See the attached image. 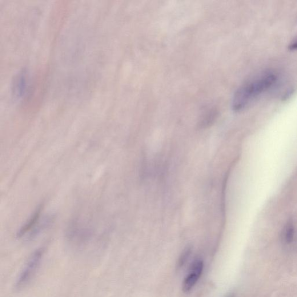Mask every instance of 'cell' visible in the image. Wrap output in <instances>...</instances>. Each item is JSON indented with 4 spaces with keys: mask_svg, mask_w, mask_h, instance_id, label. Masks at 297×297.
<instances>
[{
    "mask_svg": "<svg viewBox=\"0 0 297 297\" xmlns=\"http://www.w3.org/2000/svg\"><path fill=\"white\" fill-rule=\"evenodd\" d=\"M200 277L198 275L189 274L184 279L182 284V290L184 292L190 291L194 287Z\"/></svg>",
    "mask_w": 297,
    "mask_h": 297,
    "instance_id": "6",
    "label": "cell"
},
{
    "mask_svg": "<svg viewBox=\"0 0 297 297\" xmlns=\"http://www.w3.org/2000/svg\"><path fill=\"white\" fill-rule=\"evenodd\" d=\"M277 79L278 76L274 72L269 71L243 84L236 90L233 97V109L237 112L244 109L263 92L274 86Z\"/></svg>",
    "mask_w": 297,
    "mask_h": 297,
    "instance_id": "1",
    "label": "cell"
},
{
    "mask_svg": "<svg viewBox=\"0 0 297 297\" xmlns=\"http://www.w3.org/2000/svg\"><path fill=\"white\" fill-rule=\"evenodd\" d=\"M42 207V206L39 207L34 212V213L31 215L29 220H27V221L20 229L17 234L18 238H22L24 236L26 235L28 233H29L30 234L38 227L40 217H41Z\"/></svg>",
    "mask_w": 297,
    "mask_h": 297,
    "instance_id": "4",
    "label": "cell"
},
{
    "mask_svg": "<svg viewBox=\"0 0 297 297\" xmlns=\"http://www.w3.org/2000/svg\"><path fill=\"white\" fill-rule=\"evenodd\" d=\"M203 270V262L200 259H196L192 263L190 268V273L199 276H201Z\"/></svg>",
    "mask_w": 297,
    "mask_h": 297,
    "instance_id": "7",
    "label": "cell"
},
{
    "mask_svg": "<svg viewBox=\"0 0 297 297\" xmlns=\"http://www.w3.org/2000/svg\"><path fill=\"white\" fill-rule=\"evenodd\" d=\"M26 70H23L16 76L13 84V94L16 98L22 99L29 89V77Z\"/></svg>",
    "mask_w": 297,
    "mask_h": 297,
    "instance_id": "3",
    "label": "cell"
},
{
    "mask_svg": "<svg viewBox=\"0 0 297 297\" xmlns=\"http://www.w3.org/2000/svg\"><path fill=\"white\" fill-rule=\"evenodd\" d=\"M192 248L191 247H188L184 250L181 255L180 256L177 264L178 268H180L184 266L187 262V260L191 254Z\"/></svg>",
    "mask_w": 297,
    "mask_h": 297,
    "instance_id": "8",
    "label": "cell"
},
{
    "mask_svg": "<svg viewBox=\"0 0 297 297\" xmlns=\"http://www.w3.org/2000/svg\"><path fill=\"white\" fill-rule=\"evenodd\" d=\"M44 250L39 248L33 252L28 260L25 268L20 274L16 283V287L21 288L25 287L29 283L37 272L40 264H41Z\"/></svg>",
    "mask_w": 297,
    "mask_h": 297,
    "instance_id": "2",
    "label": "cell"
},
{
    "mask_svg": "<svg viewBox=\"0 0 297 297\" xmlns=\"http://www.w3.org/2000/svg\"><path fill=\"white\" fill-rule=\"evenodd\" d=\"M295 227L291 223H289L284 228L282 239L285 244L290 245L294 241L295 236Z\"/></svg>",
    "mask_w": 297,
    "mask_h": 297,
    "instance_id": "5",
    "label": "cell"
},
{
    "mask_svg": "<svg viewBox=\"0 0 297 297\" xmlns=\"http://www.w3.org/2000/svg\"><path fill=\"white\" fill-rule=\"evenodd\" d=\"M290 49L291 50H297V39L295 40V41L292 42L290 44V46H289Z\"/></svg>",
    "mask_w": 297,
    "mask_h": 297,
    "instance_id": "9",
    "label": "cell"
}]
</instances>
